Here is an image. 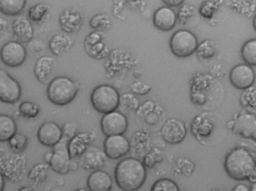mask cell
<instances>
[{
  "instance_id": "6da1fadb",
  "label": "cell",
  "mask_w": 256,
  "mask_h": 191,
  "mask_svg": "<svg viewBox=\"0 0 256 191\" xmlns=\"http://www.w3.org/2000/svg\"><path fill=\"white\" fill-rule=\"evenodd\" d=\"M224 168L226 174L232 179L256 182L255 152L244 147H237L227 154Z\"/></svg>"
},
{
  "instance_id": "7a4b0ae2",
  "label": "cell",
  "mask_w": 256,
  "mask_h": 191,
  "mask_svg": "<svg viewBox=\"0 0 256 191\" xmlns=\"http://www.w3.org/2000/svg\"><path fill=\"white\" fill-rule=\"evenodd\" d=\"M146 177V170L144 164L136 158H124L115 168L116 182L124 191L139 189L144 184Z\"/></svg>"
},
{
  "instance_id": "3957f363",
  "label": "cell",
  "mask_w": 256,
  "mask_h": 191,
  "mask_svg": "<svg viewBox=\"0 0 256 191\" xmlns=\"http://www.w3.org/2000/svg\"><path fill=\"white\" fill-rule=\"evenodd\" d=\"M220 116L210 112H204L196 116L191 123L192 133L204 145L216 144L220 140Z\"/></svg>"
},
{
  "instance_id": "277c9868",
  "label": "cell",
  "mask_w": 256,
  "mask_h": 191,
  "mask_svg": "<svg viewBox=\"0 0 256 191\" xmlns=\"http://www.w3.org/2000/svg\"><path fill=\"white\" fill-rule=\"evenodd\" d=\"M78 87L76 82L65 76L53 78L46 89L48 99L53 104L64 106L72 101L78 94Z\"/></svg>"
},
{
  "instance_id": "5b68a950",
  "label": "cell",
  "mask_w": 256,
  "mask_h": 191,
  "mask_svg": "<svg viewBox=\"0 0 256 191\" xmlns=\"http://www.w3.org/2000/svg\"><path fill=\"white\" fill-rule=\"evenodd\" d=\"M120 95L116 88L108 84H100L92 91L90 100L94 108L102 114L112 112L118 108Z\"/></svg>"
},
{
  "instance_id": "8992f818",
  "label": "cell",
  "mask_w": 256,
  "mask_h": 191,
  "mask_svg": "<svg viewBox=\"0 0 256 191\" xmlns=\"http://www.w3.org/2000/svg\"><path fill=\"white\" fill-rule=\"evenodd\" d=\"M170 46L172 52L176 56L186 57L196 50L198 39L191 31L186 29H180L172 35Z\"/></svg>"
},
{
  "instance_id": "52a82bcc",
  "label": "cell",
  "mask_w": 256,
  "mask_h": 191,
  "mask_svg": "<svg viewBox=\"0 0 256 191\" xmlns=\"http://www.w3.org/2000/svg\"><path fill=\"white\" fill-rule=\"evenodd\" d=\"M84 46L86 53L97 60L106 58L110 52L106 37L102 31L90 32L85 37Z\"/></svg>"
},
{
  "instance_id": "ba28073f",
  "label": "cell",
  "mask_w": 256,
  "mask_h": 191,
  "mask_svg": "<svg viewBox=\"0 0 256 191\" xmlns=\"http://www.w3.org/2000/svg\"><path fill=\"white\" fill-rule=\"evenodd\" d=\"M27 52L22 43L16 40L5 43L0 49V59L6 66L14 68L21 66L26 57Z\"/></svg>"
},
{
  "instance_id": "9c48e42d",
  "label": "cell",
  "mask_w": 256,
  "mask_h": 191,
  "mask_svg": "<svg viewBox=\"0 0 256 191\" xmlns=\"http://www.w3.org/2000/svg\"><path fill=\"white\" fill-rule=\"evenodd\" d=\"M68 140L62 136L53 146L52 155L48 163L54 172L61 175L66 174L70 170L71 157L68 150Z\"/></svg>"
},
{
  "instance_id": "30bf717a",
  "label": "cell",
  "mask_w": 256,
  "mask_h": 191,
  "mask_svg": "<svg viewBox=\"0 0 256 191\" xmlns=\"http://www.w3.org/2000/svg\"><path fill=\"white\" fill-rule=\"evenodd\" d=\"M22 88L18 81L0 68V101L14 104L20 98Z\"/></svg>"
},
{
  "instance_id": "8fae6325",
  "label": "cell",
  "mask_w": 256,
  "mask_h": 191,
  "mask_svg": "<svg viewBox=\"0 0 256 191\" xmlns=\"http://www.w3.org/2000/svg\"><path fill=\"white\" fill-rule=\"evenodd\" d=\"M100 127L106 136L122 135L128 129V121L122 112L114 110L104 114L100 121Z\"/></svg>"
},
{
  "instance_id": "7c38bea8",
  "label": "cell",
  "mask_w": 256,
  "mask_h": 191,
  "mask_svg": "<svg viewBox=\"0 0 256 191\" xmlns=\"http://www.w3.org/2000/svg\"><path fill=\"white\" fill-rule=\"evenodd\" d=\"M130 148V143L123 134L106 136L104 143V152L106 157L112 160H116L126 155Z\"/></svg>"
},
{
  "instance_id": "4fadbf2b",
  "label": "cell",
  "mask_w": 256,
  "mask_h": 191,
  "mask_svg": "<svg viewBox=\"0 0 256 191\" xmlns=\"http://www.w3.org/2000/svg\"><path fill=\"white\" fill-rule=\"evenodd\" d=\"M231 130L233 132L243 138L250 139L254 141L256 137V114L244 113L237 114L232 120Z\"/></svg>"
},
{
  "instance_id": "5bb4252c",
  "label": "cell",
  "mask_w": 256,
  "mask_h": 191,
  "mask_svg": "<svg viewBox=\"0 0 256 191\" xmlns=\"http://www.w3.org/2000/svg\"><path fill=\"white\" fill-rule=\"evenodd\" d=\"M231 84L236 89L245 90L251 87L255 80V74L248 64L242 63L234 66L230 73Z\"/></svg>"
},
{
  "instance_id": "9a60e30c",
  "label": "cell",
  "mask_w": 256,
  "mask_h": 191,
  "mask_svg": "<svg viewBox=\"0 0 256 191\" xmlns=\"http://www.w3.org/2000/svg\"><path fill=\"white\" fill-rule=\"evenodd\" d=\"M186 131L184 123L176 118L167 120L160 130L162 139L170 144H178L183 141L186 136Z\"/></svg>"
},
{
  "instance_id": "2e32d148",
  "label": "cell",
  "mask_w": 256,
  "mask_h": 191,
  "mask_svg": "<svg viewBox=\"0 0 256 191\" xmlns=\"http://www.w3.org/2000/svg\"><path fill=\"white\" fill-rule=\"evenodd\" d=\"M58 21L61 29L66 33L79 31L83 24L81 12L75 8H68L60 14Z\"/></svg>"
},
{
  "instance_id": "e0dca14e",
  "label": "cell",
  "mask_w": 256,
  "mask_h": 191,
  "mask_svg": "<svg viewBox=\"0 0 256 191\" xmlns=\"http://www.w3.org/2000/svg\"><path fill=\"white\" fill-rule=\"evenodd\" d=\"M106 157L98 148L88 146L78 157L79 165L86 170H98L104 166Z\"/></svg>"
},
{
  "instance_id": "ac0fdd59",
  "label": "cell",
  "mask_w": 256,
  "mask_h": 191,
  "mask_svg": "<svg viewBox=\"0 0 256 191\" xmlns=\"http://www.w3.org/2000/svg\"><path fill=\"white\" fill-rule=\"evenodd\" d=\"M37 137L43 145L53 147L62 138V129L54 122H45L39 127Z\"/></svg>"
},
{
  "instance_id": "d6986e66",
  "label": "cell",
  "mask_w": 256,
  "mask_h": 191,
  "mask_svg": "<svg viewBox=\"0 0 256 191\" xmlns=\"http://www.w3.org/2000/svg\"><path fill=\"white\" fill-rule=\"evenodd\" d=\"M12 30L18 41L28 43L32 39L34 29L30 20L26 17L20 15L12 22Z\"/></svg>"
},
{
  "instance_id": "ffe728a7",
  "label": "cell",
  "mask_w": 256,
  "mask_h": 191,
  "mask_svg": "<svg viewBox=\"0 0 256 191\" xmlns=\"http://www.w3.org/2000/svg\"><path fill=\"white\" fill-rule=\"evenodd\" d=\"M176 15L171 8L162 6L154 12L153 15V23L156 27L162 31H169L176 25Z\"/></svg>"
},
{
  "instance_id": "44dd1931",
  "label": "cell",
  "mask_w": 256,
  "mask_h": 191,
  "mask_svg": "<svg viewBox=\"0 0 256 191\" xmlns=\"http://www.w3.org/2000/svg\"><path fill=\"white\" fill-rule=\"evenodd\" d=\"M87 186L92 191H108L112 188V180L107 172L98 169L89 175Z\"/></svg>"
},
{
  "instance_id": "7402d4cb",
  "label": "cell",
  "mask_w": 256,
  "mask_h": 191,
  "mask_svg": "<svg viewBox=\"0 0 256 191\" xmlns=\"http://www.w3.org/2000/svg\"><path fill=\"white\" fill-rule=\"evenodd\" d=\"M92 136L90 134L81 132L69 140L68 147L71 158L79 157L85 151L92 142Z\"/></svg>"
},
{
  "instance_id": "603a6c76",
  "label": "cell",
  "mask_w": 256,
  "mask_h": 191,
  "mask_svg": "<svg viewBox=\"0 0 256 191\" xmlns=\"http://www.w3.org/2000/svg\"><path fill=\"white\" fill-rule=\"evenodd\" d=\"M120 56H118V49L110 52L108 55L109 56L108 58L114 60V62L108 61H106L105 68L107 69L114 65V67L107 71L108 73H112L114 69V71L112 73H116L117 69H118V73L120 69H122V70L125 68H128L131 66L132 58L129 53L120 50Z\"/></svg>"
},
{
  "instance_id": "cb8c5ba5",
  "label": "cell",
  "mask_w": 256,
  "mask_h": 191,
  "mask_svg": "<svg viewBox=\"0 0 256 191\" xmlns=\"http://www.w3.org/2000/svg\"><path fill=\"white\" fill-rule=\"evenodd\" d=\"M74 40L64 33L54 35L50 40L48 47L56 56H60L68 51L72 46Z\"/></svg>"
},
{
  "instance_id": "d4e9b609",
  "label": "cell",
  "mask_w": 256,
  "mask_h": 191,
  "mask_svg": "<svg viewBox=\"0 0 256 191\" xmlns=\"http://www.w3.org/2000/svg\"><path fill=\"white\" fill-rule=\"evenodd\" d=\"M54 62V59L45 55L40 57L35 63L34 72L37 80L44 83L50 75Z\"/></svg>"
},
{
  "instance_id": "484cf974",
  "label": "cell",
  "mask_w": 256,
  "mask_h": 191,
  "mask_svg": "<svg viewBox=\"0 0 256 191\" xmlns=\"http://www.w3.org/2000/svg\"><path fill=\"white\" fill-rule=\"evenodd\" d=\"M16 123L10 116L0 114V142L8 141L16 133Z\"/></svg>"
},
{
  "instance_id": "4316f807",
  "label": "cell",
  "mask_w": 256,
  "mask_h": 191,
  "mask_svg": "<svg viewBox=\"0 0 256 191\" xmlns=\"http://www.w3.org/2000/svg\"><path fill=\"white\" fill-rule=\"evenodd\" d=\"M26 3V0H0V12L8 16L18 15Z\"/></svg>"
},
{
  "instance_id": "83f0119b",
  "label": "cell",
  "mask_w": 256,
  "mask_h": 191,
  "mask_svg": "<svg viewBox=\"0 0 256 191\" xmlns=\"http://www.w3.org/2000/svg\"><path fill=\"white\" fill-rule=\"evenodd\" d=\"M241 55L244 62L249 65H256V39H250L242 45Z\"/></svg>"
},
{
  "instance_id": "f1b7e54d",
  "label": "cell",
  "mask_w": 256,
  "mask_h": 191,
  "mask_svg": "<svg viewBox=\"0 0 256 191\" xmlns=\"http://www.w3.org/2000/svg\"><path fill=\"white\" fill-rule=\"evenodd\" d=\"M50 6L45 3H38L30 6L28 11V18L32 21H41L49 11Z\"/></svg>"
},
{
  "instance_id": "f546056e",
  "label": "cell",
  "mask_w": 256,
  "mask_h": 191,
  "mask_svg": "<svg viewBox=\"0 0 256 191\" xmlns=\"http://www.w3.org/2000/svg\"><path fill=\"white\" fill-rule=\"evenodd\" d=\"M112 24L109 16L103 13L94 15L89 20V25L95 30L102 31L108 29Z\"/></svg>"
},
{
  "instance_id": "4dcf8cb0",
  "label": "cell",
  "mask_w": 256,
  "mask_h": 191,
  "mask_svg": "<svg viewBox=\"0 0 256 191\" xmlns=\"http://www.w3.org/2000/svg\"><path fill=\"white\" fill-rule=\"evenodd\" d=\"M252 87L245 89L242 95L240 103L248 113L256 114L255 88Z\"/></svg>"
},
{
  "instance_id": "1f68e13d",
  "label": "cell",
  "mask_w": 256,
  "mask_h": 191,
  "mask_svg": "<svg viewBox=\"0 0 256 191\" xmlns=\"http://www.w3.org/2000/svg\"><path fill=\"white\" fill-rule=\"evenodd\" d=\"M150 190L152 191H178L179 188L172 180L162 178L153 184Z\"/></svg>"
},
{
  "instance_id": "d6a6232c",
  "label": "cell",
  "mask_w": 256,
  "mask_h": 191,
  "mask_svg": "<svg viewBox=\"0 0 256 191\" xmlns=\"http://www.w3.org/2000/svg\"><path fill=\"white\" fill-rule=\"evenodd\" d=\"M139 105L138 100L130 93H126L120 95L119 105L118 108H123V110L136 109Z\"/></svg>"
},
{
  "instance_id": "836d02e7",
  "label": "cell",
  "mask_w": 256,
  "mask_h": 191,
  "mask_svg": "<svg viewBox=\"0 0 256 191\" xmlns=\"http://www.w3.org/2000/svg\"><path fill=\"white\" fill-rule=\"evenodd\" d=\"M38 106L30 101H24L19 106V112L21 115L26 118H34L39 113Z\"/></svg>"
},
{
  "instance_id": "e575fe53",
  "label": "cell",
  "mask_w": 256,
  "mask_h": 191,
  "mask_svg": "<svg viewBox=\"0 0 256 191\" xmlns=\"http://www.w3.org/2000/svg\"><path fill=\"white\" fill-rule=\"evenodd\" d=\"M8 142L12 150L18 153L22 151L26 148L28 139L24 135L16 133Z\"/></svg>"
},
{
  "instance_id": "d590c367",
  "label": "cell",
  "mask_w": 256,
  "mask_h": 191,
  "mask_svg": "<svg viewBox=\"0 0 256 191\" xmlns=\"http://www.w3.org/2000/svg\"><path fill=\"white\" fill-rule=\"evenodd\" d=\"M130 89L133 93L144 95L148 92L150 87L141 81H136L130 85Z\"/></svg>"
},
{
  "instance_id": "8d00e7d4",
  "label": "cell",
  "mask_w": 256,
  "mask_h": 191,
  "mask_svg": "<svg viewBox=\"0 0 256 191\" xmlns=\"http://www.w3.org/2000/svg\"><path fill=\"white\" fill-rule=\"evenodd\" d=\"M62 131V136L70 140L74 136V133L76 131V128L73 124L66 123L64 126Z\"/></svg>"
},
{
  "instance_id": "74e56055",
  "label": "cell",
  "mask_w": 256,
  "mask_h": 191,
  "mask_svg": "<svg viewBox=\"0 0 256 191\" xmlns=\"http://www.w3.org/2000/svg\"><path fill=\"white\" fill-rule=\"evenodd\" d=\"M10 28L8 21L0 16V35L6 33Z\"/></svg>"
},
{
  "instance_id": "f35d334b",
  "label": "cell",
  "mask_w": 256,
  "mask_h": 191,
  "mask_svg": "<svg viewBox=\"0 0 256 191\" xmlns=\"http://www.w3.org/2000/svg\"><path fill=\"white\" fill-rule=\"evenodd\" d=\"M184 0H162L168 6H176L181 4Z\"/></svg>"
},
{
  "instance_id": "ab89813d",
  "label": "cell",
  "mask_w": 256,
  "mask_h": 191,
  "mask_svg": "<svg viewBox=\"0 0 256 191\" xmlns=\"http://www.w3.org/2000/svg\"><path fill=\"white\" fill-rule=\"evenodd\" d=\"M248 187L243 184H239L237 185L232 189L234 191H250Z\"/></svg>"
},
{
  "instance_id": "60d3db41",
  "label": "cell",
  "mask_w": 256,
  "mask_h": 191,
  "mask_svg": "<svg viewBox=\"0 0 256 191\" xmlns=\"http://www.w3.org/2000/svg\"><path fill=\"white\" fill-rule=\"evenodd\" d=\"M4 187V179L3 175L0 172V191H2Z\"/></svg>"
},
{
  "instance_id": "b9f144b4",
  "label": "cell",
  "mask_w": 256,
  "mask_h": 191,
  "mask_svg": "<svg viewBox=\"0 0 256 191\" xmlns=\"http://www.w3.org/2000/svg\"><path fill=\"white\" fill-rule=\"evenodd\" d=\"M52 155V152L47 153L44 157L45 161L48 164L50 161Z\"/></svg>"
}]
</instances>
